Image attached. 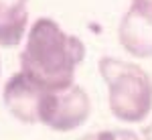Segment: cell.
<instances>
[{
  "mask_svg": "<svg viewBox=\"0 0 152 140\" xmlns=\"http://www.w3.org/2000/svg\"><path fill=\"white\" fill-rule=\"evenodd\" d=\"M107 85L110 112L128 124L142 122L152 112V77L140 65L116 57H102L97 63Z\"/></svg>",
  "mask_w": 152,
  "mask_h": 140,
  "instance_id": "obj_2",
  "label": "cell"
},
{
  "mask_svg": "<svg viewBox=\"0 0 152 140\" xmlns=\"http://www.w3.org/2000/svg\"><path fill=\"white\" fill-rule=\"evenodd\" d=\"M118 41L132 57H152V0H130L118 24Z\"/></svg>",
  "mask_w": 152,
  "mask_h": 140,
  "instance_id": "obj_4",
  "label": "cell"
},
{
  "mask_svg": "<svg viewBox=\"0 0 152 140\" xmlns=\"http://www.w3.org/2000/svg\"><path fill=\"white\" fill-rule=\"evenodd\" d=\"M45 87L26 77L23 71L8 77L2 89V102L12 118L23 124H39V110L45 95Z\"/></svg>",
  "mask_w": 152,
  "mask_h": 140,
  "instance_id": "obj_5",
  "label": "cell"
},
{
  "mask_svg": "<svg viewBox=\"0 0 152 140\" xmlns=\"http://www.w3.org/2000/svg\"><path fill=\"white\" fill-rule=\"evenodd\" d=\"M91 140H142L136 132L132 130H102V132H91Z\"/></svg>",
  "mask_w": 152,
  "mask_h": 140,
  "instance_id": "obj_7",
  "label": "cell"
},
{
  "mask_svg": "<svg viewBox=\"0 0 152 140\" xmlns=\"http://www.w3.org/2000/svg\"><path fill=\"white\" fill-rule=\"evenodd\" d=\"M28 31V0H0V47H16Z\"/></svg>",
  "mask_w": 152,
  "mask_h": 140,
  "instance_id": "obj_6",
  "label": "cell"
},
{
  "mask_svg": "<svg viewBox=\"0 0 152 140\" xmlns=\"http://www.w3.org/2000/svg\"><path fill=\"white\" fill-rule=\"evenodd\" d=\"M91 114L89 95L81 85L71 83L61 89H47L39 110V124L55 132H71L87 122Z\"/></svg>",
  "mask_w": 152,
  "mask_h": 140,
  "instance_id": "obj_3",
  "label": "cell"
},
{
  "mask_svg": "<svg viewBox=\"0 0 152 140\" xmlns=\"http://www.w3.org/2000/svg\"><path fill=\"white\" fill-rule=\"evenodd\" d=\"M140 138H142V140H152V124L142 130V136H140Z\"/></svg>",
  "mask_w": 152,
  "mask_h": 140,
  "instance_id": "obj_8",
  "label": "cell"
},
{
  "mask_svg": "<svg viewBox=\"0 0 152 140\" xmlns=\"http://www.w3.org/2000/svg\"><path fill=\"white\" fill-rule=\"evenodd\" d=\"M77 140H91V134H85V136H81V138H77Z\"/></svg>",
  "mask_w": 152,
  "mask_h": 140,
  "instance_id": "obj_9",
  "label": "cell"
},
{
  "mask_svg": "<svg viewBox=\"0 0 152 140\" xmlns=\"http://www.w3.org/2000/svg\"><path fill=\"white\" fill-rule=\"evenodd\" d=\"M83 59L81 39L63 31L57 21L41 16L26 31L20 71L45 89H61L75 83V69Z\"/></svg>",
  "mask_w": 152,
  "mask_h": 140,
  "instance_id": "obj_1",
  "label": "cell"
}]
</instances>
